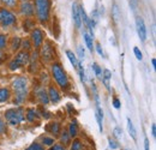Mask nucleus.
Masks as SVG:
<instances>
[{
    "instance_id": "f257e3e1",
    "label": "nucleus",
    "mask_w": 156,
    "mask_h": 150,
    "mask_svg": "<svg viewBox=\"0 0 156 150\" xmlns=\"http://www.w3.org/2000/svg\"><path fill=\"white\" fill-rule=\"evenodd\" d=\"M13 89L16 91V101L20 103L27 95V79L24 77H18L13 80Z\"/></svg>"
},
{
    "instance_id": "f03ea898",
    "label": "nucleus",
    "mask_w": 156,
    "mask_h": 150,
    "mask_svg": "<svg viewBox=\"0 0 156 150\" xmlns=\"http://www.w3.org/2000/svg\"><path fill=\"white\" fill-rule=\"evenodd\" d=\"M52 73H53V77L55 79V82L58 83L60 87H66L69 80H67V76L65 73V71L62 70V67L59 65V64H53L52 66Z\"/></svg>"
},
{
    "instance_id": "7ed1b4c3",
    "label": "nucleus",
    "mask_w": 156,
    "mask_h": 150,
    "mask_svg": "<svg viewBox=\"0 0 156 150\" xmlns=\"http://www.w3.org/2000/svg\"><path fill=\"white\" fill-rule=\"evenodd\" d=\"M37 17L41 22H46L49 16V0H36Z\"/></svg>"
},
{
    "instance_id": "20e7f679",
    "label": "nucleus",
    "mask_w": 156,
    "mask_h": 150,
    "mask_svg": "<svg viewBox=\"0 0 156 150\" xmlns=\"http://www.w3.org/2000/svg\"><path fill=\"white\" fill-rule=\"evenodd\" d=\"M5 118L11 125H17L24 119V114L22 109H10L5 113Z\"/></svg>"
},
{
    "instance_id": "39448f33",
    "label": "nucleus",
    "mask_w": 156,
    "mask_h": 150,
    "mask_svg": "<svg viewBox=\"0 0 156 150\" xmlns=\"http://www.w3.org/2000/svg\"><path fill=\"white\" fill-rule=\"evenodd\" d=\"M0 20H1L2 25L7 27V25L13 24V23L16 22V18H15V16H13L10 11L2 9V10H0Z\"/></svg>"
},
{
    "instance_id": "423d86ee",
    "label": "nucleus",
    "mask_w": 156,
    "mask_h": 150,
    "mask_svg": "<svg viewBox=\"0 0 156 150\" xmlns=\"http://www.w3.org/2000/svg\"><path fill=\"white\" fill-rule=\"evenodd\" d=\"M136 27H137V33H138V36L142 41H144L147 38V29H145V24H144V20L140 17H137L136 19Z\"/></svg>"
},
{
    "instance_id": "0eeeda50",
    "label": "nucleus",
    "mask_w": 156,
    "mask_h": 150,
    "mask_svg": "<svg viewBox=\"0 0 156 150\" xmlns=\"http://www.w3.org/2000/svg\"><path fill=\"white\" fill-rule=\"evenodd\" d=\"M41 53H42L43 60L49 61V60H52L53 56H54V49L52 48V46H51L49 43H47V45H44V47H43V49H42Z\"/></svg>"
},
{
    "instance_id": "6e6552de",
    "label": "nucleus",
    "mask_w": 156,
    "mask_h": 150,
    "mask_svg": "<svg viewBox=\"0 0 156 150\" xmlns=\"http://www.w3.org/2000/svg\"><path fill=\"white\" fill-rule=\"evenodd\" d=\"M72 18H73V22L76 24L77 28H80L82 25V19H80V15H79V10H78V6L76 4L72 5Z\"/></svg>"
},
{
    "instance_id": "1a4fd4ad",
    "label": "nucleus",
    "mask_w": 156,
    "mask_h": 150,
    "mask_svg": "<svg viewBox=\"0 0 156 150\" xmlns=\"http://www.w3.org/2000/svg\"><path fill=\"white\" fill-rule=\"evenodd\" d=\"M33 41H34V45H35V47H40L41 46V43H42V31L39 30V29H35L34 31H33Z\"/></svg>"
},
{
    "instance_id": "9d476101",
    "label": "nucleus",
    "mask_w": 156,
    "mask_h": 150,
    "mask_svg": "<svg viewBox=\"0 0 156 150\" xmlns=\"http://www.w3.org/2000/svg\"><path fill=\"white\" fill-rule=\"evenodd\" d=\"M15 61H16L20 66H22V65H24V64H27V62L29 61V54H28L27 52H20V54L16 56Z\"/></svg>"
},
{
    "instance_id": "9b49d317",
    "label": "nucleus",
    "mask_w": 156,
    "mask_h": 150,
    "mask_svg": "<svg viewBox=\"0 0 156 150\" xmlns=\"http://www.w3.org/2000/svg\"><path fill=\"white\" fill-rule=\"evenodd\" d=\"M37 98L40 100V102L41 103H43V105H47L48 102H49V98H48V94L46 93V90L44 89H39L37 90Z\"/></svg>"
},
{
    "instance_id": "f8f14e48",
    "label": "nucleus",
    "mask_w": 156,
    "mask_h": 150,
    "mask_svg": "<svg viewBox=\"0 0 156 150\" xmlns=\"http://www.w3.org/2000/svg\"><path fill=\"white\" fill-rule=\"evenodd\" d=\"M20 11H22V13H24V15H27V16H31L33 12H34V9H33V5H31V4L25 2V4H23V5L20 6Z\"/></svg>"
},
{
    "instance_id": "ddd939ff",
    "label": "nucleus",
    "mask_w": 156,
    "mask_h": 150,
    "mask_svg": "<svg viewBox=\"0 0 156 150\" xmlns=\"http://www.w3.org/2000/svg\"><path fill=\"white\" fill-rule=\"evenodd\" d=\"M48 98L53 102V103H55V102H58L59 100H60V96H59V93L57 89H54V88H49V93H48Z\"/></svg>"
},
{
    "instance_id": "4468645a",
    "label": "nucleus",
    "mask_w": 156,
    "mask_h": 150,
    "mask_svg": "<svg viewBox=\"0 0 156 150\" xmlns=\"http://www.w3.org/2000/svg\"><path fill=\"white\" fill-rule=\"evenodd\" d=\"M84 41H85V45H87L88 49L93 53V51H94V46H93V36H91L90 34L85 33V34H84Z\"/></svg>"
},
{
    "instance_id": "2eb2a0df",
    "label": "nucleus",
    "mask_w": 156,
    "mask_h": 150,
    "mask_svg": "<svg viewBox=\"0 0 156 150\" xmlns=\"http://www.w3.org/2000/svg\"><path fill=\"white\" fill-rule=\"evenodd\" d=\"M127 129H129V132H130L131 137H132L133 139H136V137H137L136 129H135V126H133V124H132V121H131L130 118H127Z\"/></svg>"
},
{
    "instance_id": "dca6fc26",
    "label": "nucleus",
    "mask_w": 156,
    "mask_h": 150,
    "mask_svg": "<svg viewBox=\"0 0 156 150\" xmlns=\"http://www.w3.org/2000/svg\"><path fill=\"white\" fill-rule=\"evenodd\" d=\"M66 55H67V58L70 59V61H71L72 66H73V67H77L78 62H77V58L75 56V54H73L71 51H66Z\"/></svg>"
},
{
    "instance_id": "f3484780",
    "label": "nucleus",
    "mask_w": 156,
    "mask_h": 150,
    "mask_svg": "<svg viewBox=\"0 0 156 150\" xmlns=\"http://www.w3.org/2000/svg\"><path fill=\"white\" fill-rule=\"evenodd\" d=\"M9 96H10V93H9L7 89H5V88L0 89V102L6 101V100L9 98Z\"/></svg>"
},
{
    "instance_id": "a211bd4d",
    "label": "nucleus",
    "mask_w": 156,
    "mask_h": 150,
    "mask_svg": "<svg viewBox=\"0 0 156 150\" xmlns=\"http://www.w3.org/2000/svg\"><path fill=\"white\" fill-rule=\"evenodd\" d=\"M79 15H80V19H83V22H84V24L88 27V23H89V18H88V16H87V13H85V10L83 9V6H80V9H79Z\"/></svg>"
},
{
    "instance_id": "6ab92c4d",
    "label": "nucleus",
    "mask_w": 156,
    "mask_h": 150,
    "mask_svg": "<svg viewBox=\"0 0 156 150\" xmlns=\"http://www.w3.org/2000/svg\"><path fill=\"white\" fill-rule=\"evenodd\" d=\"M69 133H70V136H72V137H75V136L77 134V124H76L75 121L70 125V131H69Z\"/></svg>"
},
{
    "instance_id": "aec40b11",
    "label": "nucleus",
    "mask_w": 156,
    "mask_h": 150,
    "mask_svg": "<svg viewBox=\"0 0 156 150\" xmlns=\"http://www.w3.org/2000/svg\"><path fill=\"white\" fill-rule=\"evenodd\" d=\"M27 118H28V120L29 121H34L36 118H37V114L35 111H33V109H30L29 112H28V115H27Z\"/></svg>"
},
{
    "instance_id": "412c9836",
    "label": "nucleus",
    "mask_w": 156,
    "mask_h": 150,
    "mask_svg": "<svg viewBox=\"0 0 156 150\" xmlns=\"http://www.w3.org/2000/svg\"><path fill=\"white\" fill-rule=\"evenodd\" d=\"M59 130H60V126H59L58 123H54V124H52V125H51V132H52V133L58 134Z\"/></svg>"
},
{
    "instance_id": "4be33fe9",
    "label": "nucleus",
    "mask_w": 156,
    "mask_h": 150,
    "mask_svg": "<svg viewBox=\"0 0 156 150\" xmlns=\"http://www.w3.org/2000/svg\"><path fill=\"white\" fill-rule=\"evenodd\" d=\"M119 16H120V12H119V7H118L117 5H114L113 6V17L115 20H119Z\"/></svg>"
},
{
    "instance_id": "5701e85b",
    "label": "nucleus",
    "mask_w": 156,
    "mask_h": 150,
    "mask_svg": "<svg viewBox=\"0 0 156 150\" xmlns=\"http://www.w3.org/2000/svg\"><path fill=\"white\" fill-rule=\"evenodd\" d=\"M93 69H94L95 75L98 76V78H101V73H102V71H101V69H100V66H98V64H93Z\"/></svg>"
},
{
    "instance_id": "b1692460",
    "label": "nucleus",
    "mask_w": 156,
    "mask_h": 150,
    "mask_svg": "<svg viewBox=\"0 0 156 150\" xmlns=\"http://www.w3.org/2000/svg\"><path fill=\"white\" fill-rule=\"evenodd\" d=\"M111 77H112L111 71H109V70H105V71H103V75L101 76V79H107V80H109Z\"/></svg>"
},
{
    "instance_id": "393cba45",
    "label": "nucleus",
    "mask_w": 156,
    "mask_h": 150,
    "mask_svg": "<svg viewBox=\"0 0 156 150\" xmlns=\"http://www.w3.org/2000/svg\"><path fill=\"white\" fill-rule=\"evenodd\" d=\"M27 150H43V148H42V145H40L39 143H33Z\"/></svg>"
},
{
    "instance_id": "a878e982",
    "label": "nucleus",
    "mask_w": 156,
    "mask_h": 150,
    "mask_svg": "<svg viewBox=\"0 0 156 150\" xmlns=\"http://www.w3.org/2000/svg\"><path fill=\"white\" fill-rule=\"evenodd\" d=\"M83 148V145H82V143L79 142V141H75L73 142V144H72V150H82Z\"/></svg>"
},
{
    "instance_id": "bb28decb",
    "label": "nucleus",
    "mask_w": 156,
    "mask_h": 150,
    "mask_svg": "<svg viewBox=\"0 0 156 150\" xmlns=\"http://www.w3.org/2000/svg\"><path fill=\"white\" fill-rule=\"evenodd\" d=\"M133 52H135V55H136V58L138 60H142V59H143L142 52H140V49H139L138 47H135V48H133Z\"/></svg>"
},
{
    "instance_id": "cd10ccee",
    "label": "nucleus",
    "mask_w": 156,
    "mask_h": 150,
    "mask_svg": "<svg viewBox=\"0 0 156 150\" xmlns=\"http://www.w3.org/2000/svg\"><path fill=\"white\" fill-rule=\"evenodd\" d=\"M5 45H6V38H5V35H0V49L4 48Z\"/></svg>"
},
{
    "instance_id": "c85d7f7f",
    "label": "nucleus",
    "mask_w": 156,
    "mask_h": 150,
    "mask_svg": "<svg viewBox=\"0 0 156 150\" xmlns=\"http://www.w3.org/2000/svg\"><path fill=\"white\" fill-rule=\"evenodd\" d=\"M1 1L7 6H15L16 5V0H1Z\"/></svg>"
},
{
    "instance_id": "c756f323",
    "label": "nucleus",
    "mask_w": 156,
    "mask_h": 150,
    "mask_svg": "<svg viewBox=\"0 0 156 150\" xmlns=\"http://www.w3.org/2000/svg\"><path fill=\"white\" fill-rule=\"evenodd\" d=\"M78 56H79L80 59H84V56H85V54H84V49H83L82 46L78 47Z\"/></svg>"
},
{
    "instance_id": "7c9ffc66",
    "label": "nucleus",
    "mask_w": 156,
    "mask_h": 150,
    "mask_svg": "<svg viewBox=\"0 0 156 150\" xmlns=\"http://www.w3.org/2000/svg\"><path fill=\"white\" fill-rule=\"evenodd\" d=\"M18 67H20V65H18L15 60H13V61H11V64H10V69H11V70H17Z\"/></svg>"
},
{
    "instance_id": "2f4dec72",
    "label": "nucleus",
    "mask_w": 156,
    "mask_h": 150,
    "mask_svg": "<svg viewBox=\"0 0 156 150\" xmlns=\"http://www.w3.org/2000/svg\"><path fill=\"white\" fill-rule=\"evenodd\" d=\"M61 139H62V142H65V143H69L70 138H69V134H67V132H64V133H62V136H61Z\"/></svg>"
},
{
    "instance_id": "473e14b6",
    "label": "nucleus",
    "mask_w": 156,
    "mask_h": 150,
    "mask_svg": "<svg viewBox=\"0 0 156 150\" xmlns=\"http://www.w3.org/2000/svg\"><path fill=\"white\" fill-rule=\"evenodd\" d=\"M53 139L52 138H43V143L44 144H47V145H51V144H53Z\"/></svg>"
},
{
    "instance_id": "72a5a7b5",
    "label": "nucleus",
    "mask_w": 156,
    "mask_h": 150,
    "mask_svg": "<svg viewBox=\"0 0 156 150\" xmlns=\"http://www.w3.org/2000/svg\"><path fill=\"white\" fill-rule=\"evenodd\" d=\"M113 106H114L117 109L120 108V101H119L118 98H114V100H113Z\"/></svg>"
},
{
    "instance_id": "f704fd0d",
    "label": "nucleus",
    "mask_w": 156,
    "mask_h": 150,
    "mask_svg": "<svg viewBox=\"0 0 156 150\" xmlns=\"http://www.w3.org/2000/svg\"><path fill=\"white\" fill-rule=\"evenodd\" d=\"M109 147L112 148V149H117L118 148V144L114 142V141H112V139H109Z\"/></svg>"
},
{
    "instance_id": "c9c22d12",
    "label": "nucleus",
    "mask_w": 156,
    "mask_h": 150,
    "mask_svg": "<svg viewBox=\"0 0 156 150\" xmlns=\"http://www.w3.org/2000/svg\"><path fill=\"white\" fill-rule=\"evenodd\" d=\"M20 38H15V40H13V46H12V48H13V49H16V48H17V47H18V45H20Z\"/></svg>"
},
{
    "instance_id": "e433bc0d",
    "label": "nucleus",
    "mask_w": 156,
    "mask_h": 150,
    "mask_svg": "<svg viewBox=\"0 0 156 150\" xmlns=\"http://www.w3.org/2000/svg\"><path fill=\"white\" fill-rule=\"evenodd\" d=\"M114 134H115L117 137H121V136H122V132H121V130H120L119 127H115V130H114Z\"/></svg>"
},
{
    "instance_id": "4c0bfd02",
    "label": "nucleus",
    "mask_w": 156,
    "mask_h": 150,
    "mask_svg": "<svg viewBox=\"0 0 156 150\" xmlns=\"http://www.w3.org/2000/svg\"><path fill=\"white\" fill-rule=\"evenodd\" d=\"M51 150H65V148L62 145H60V144H57V145H54Z\"/></svg>"
},
{
    "instance_id": "58836bf2",
    "label": "nucleus",
    "mask_w": 156,
    "mask_h": 150,
    "mask_svg": "<svg viewBox=\"0 0 156 150\" xmlns=\"http://www.w3.org/2000/svg\"><path fill=\"white\" fill-rule=\"evenodd\" d=\"M151 133H153V137L155 138L156 137V125L155 124H153V125H151Z\"/></svg>"
},
{
    "instance_id": "ea45409f",
    "label": "nucleus",
    "mask_w": 156,
    "mask_h": 150,
    "mask_svg": "<svg viewBox=\"0 0 156 150\" xmlns=\"http://www.w3.org/2000/svg\"><path fill=\"white\" fill-rule=\"evenodd\" d=\"M144 149H145V150H150V149H149V141H148L147 138L144 139Z\"/></svg>"
},
{
    "instance_id": "a19ab883",
    "label": "nucleus",
    "mask_w": 156,
    "mask_h": 150,
    "mask_svg": "<svg viewBox=\"0 0 156 150\" xmlns=\"http://www.w3.org/2000/svg\"><path fill=\"white\" fill-rule=\"evenodd\" d=\"M4 130H5V124L0 120V133H2L4 132Z\"/></svg>"
},
{
    "instance_id": "79ce46f5",
    "label": "nucleus",
    "mask_w": 156,
    "mask_h": 150,
    "mask_svg": "<svg viewBox=\"0 0 156 150\" xmlns=\"http://www.w3.org/2000/svg\"><path fill=\"white\" fill-rule=\"evenodd\" d=\"M96 48H98V54H100V55H101V56H103V51H102V48H101V46H100V45H98V47H96Z\"/></svg>"
},
{
    "instance_id": "37998d69",
    "label": "nucleus",
    "mask_w": 156,
    "mask_h": 150,
    "mask_svg": "<svg viewBox=\"0 0 156 150\" xmlns=\"http://www.w3.org/2000/svg\"><path fill=\"white\" fill-rule=\"evenodd\" d=\"M151 62H153V67L155 69V67H156V60H155V59H153V60H151Z\"/></svg>"
}]
</instances>
